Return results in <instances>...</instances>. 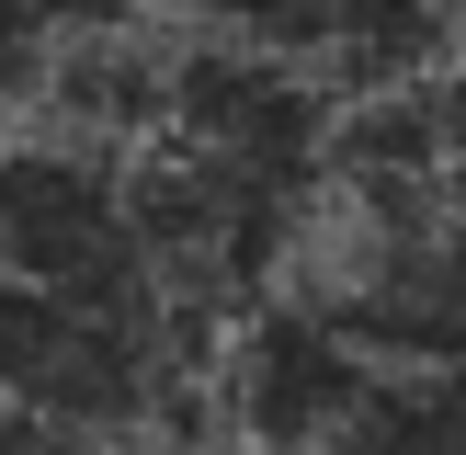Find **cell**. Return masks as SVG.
I'll return each instance as SVG.
<instances>
[{"mask_svg": "<svg viewBox=\"0 0 466 455\" xmlns=\"http://www.w3.org/2000/svg\"><path fill=\"white\" fill-rule=\"evenodd\" d=\"M0 273L35 296H68V308H114V318H148V330L194 341L171 318L148 273V217H137V148H91V136L57 126H23L0 148ZM217 353V341H194Z\"/></svg>", "mask_w": 466, "mask_h": 455, "instance_id": "cell-1", "label": "cell"}, {"mask_svg": "<svg viewBox=\"0 0 466 455\" xmlns=\"http://www.w3.org/2000/svg\"><path fill=\"white\" fill-rule=\"evenodd\" d=\"M341 239H308V308L353 341L376 376H444L466 387V205L432 217H319Z\"/></svg>", "mask_w": 466, "mask_h": 455, "instance_id": "cell-2", "label": "cell"}, {"mask_svg": "<svg viewBox=\"0 0 466 455\" xmlns=\"http://www.w3.org/2000/svg\"><path fill=\"white\" fill-rule=\"evenodd\" d=\"M182 0H0V103L35 114L46 91H57V68H80L91 46L114 35H148V23H171Z\"/></svg>", "mask_w": 466, "mask_h": 455, "instance_id": "cell-4", "label": "cell"}, {"mask_svg": "<svg viewBox=\"0 0 466 455\" xmlns=\"http://www.w3.org/2000/svg\"><path fill=\"white\" fill-rule=\"evenodd\" d=\"M205 35L262 46V57L308 68L319 91H387L421 68H466V0H182Z\"/></svg>", "mask_w": 466, "mask_h": 455, "instance_id": "cell-3", "label": "cell"}, {"mask_svg": "<svg viewBox=\"0 0 466 455\" xmlns=\"http://www.w3.org/2000/svg\"><path fill=\"white\" fill-rule=\"evenodd\" d=\"M0 455H80V444H57V432H35V421H12V410H0Z\"/></svg>", "mask_w": 466, "mask_h": 455, "instance_id": "cell-5", "label": "cell"}]
</instances>
